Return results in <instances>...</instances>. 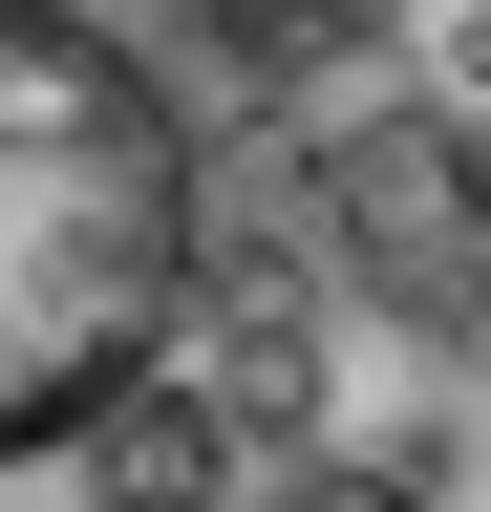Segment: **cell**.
I'll use <instances>...</instances> for the list:
<instances>
[{
    "instance_id": "1",
    "label": "cell",
    "mask_w": 491,
    "mask_h": 512,
    "mask_svg": "<svg viewBox=\"0 0 491 512\" xmlns=\"http://www.w3.org/2000/svg\"><path fill=\"white\" fill-rule=\"evenodd\" d=\"M193 256L214 171L150 43H107L86 0H0V470H43L107 384L193 342Z\"/></svg>"
},
{
    "instance_id": "2",
    "label": "cell",
    "mask_w": 491,
    "mask_h": 512,
    "mask_svg": "<svg viewBox=\"0 0 491 512\" xmlns=\"http://www.w3.org/2000/svg\"><path fill=\"white\" fill-rule=\"evenodd\" d=\"M321 214H342V256H385V278H427V299H449V256H470V214H449V128H427V107L342 128V150H321Z\"/></svg>"
},
{
    "instance_id": "3",
    "label": "cell",
    "mask_w": 491,
    "mask_h": 512,
    "mask_svg": "<svg viewBox=\"0 0 491 512\" xmlns=\"http://www.w3.org/2000/svg\"><path fill=\"white\" fill-rule=\"evenodd\" d=\"M65 448H86V512H214V491H235V406H214V384H171V363L107 384Z\"/></svg>"
},
{
    "instance_id": "4",
    "label": "cell",
    "mask_w": 491,
    "mask_h": 512,
    "mask_svg": "<svg viewBox=\"0 0 491 512\" xmlns=\"http://www.w3.org/2000/svg\"><path fill=\"white\" fill-rule=\"evenodd\" d=\"M257 512H427V491H406V470H278Z\"/></svg>"
},
{
    "instance_id": "5",
    "label": "cell",
    "mask_w": 491,
    "mask_h": 512,
    "mask_svg": "<svg viewBox=\"0 0 491 512\" xmlns=\"http://www.w3.org/2000/svg\"><path fill=\"white\" fill-rule=\"evenodd\" d=\"M449 214H470V235H491V128H470V150H449Z\"/></svg>"
}]
</instances>
